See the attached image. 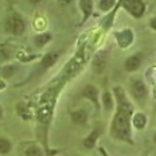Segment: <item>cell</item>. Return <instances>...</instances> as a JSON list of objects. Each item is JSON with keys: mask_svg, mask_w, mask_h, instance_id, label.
I'll use <instances>...</instances> for the list:
<instances>
[{"mask_svg": "<svg viewBox=\"0 0 156 156\" xmlns=\"http://www.w3.org/2000/svg\"><path fill=\"white\" fill-rule=\"evenodd\" d=\"M113 131H115L116 136L121 139H128L129 135V126H128V116L124 109L120 110V113L117 115L115 124H113Z\"/></svg>", "mask_w": 156, "mask_h": 156, "instance_id": "1", "label": "cell"}, {"mask_svg": "<svg viewBox=\"0 0 156 156\" xmlns=\"http://www.w3.org/2000/svg\"><path fill=\"white\" fill-rule=\"evenodd\" d=\"M24 28H26V24L20 16L12 15L11 18L8 19V22H7V31L8 32L15 34V35H20L24 32Z\"/></svg>", "mask_w": 156, "mask_h": 156, "instance_id": "2", "label": "cell"}, {"mask_svg": "<svg viewBox=\"0 0 156 156\" xmlns=\"http://www.w3.org/2000/svg\"><path fill=\"white\" fill-rule=\"evenodd\" d=\"M125 8L133 16H137V18L141 16L143 12H144V4H143V2H140V0H126Z\"/></svg>", "mask_w": 156, "mask_h": 156, "instance_id": "3", "label": "cell"}, {"mask_svg": "<svg viewBox=\"0 0 156 156\" xmlns=\"http://www.w3.org/2000/svg\"><path fill=\"white\" fill-rule=\"evenodd\" d=\"M132 92L135 94L136 98H139V100H143L147 97V87H145L144 82H141V81H135L133 82Z\"/></svg>", "mask_w": 156, "mask_h": 156, "instance_id": "4", "label": "cell"}, {"mask_svg": "<svg viewBox=\"0 0 156 156\" xmlns=\"http://www.w3.org/2000/svg\"><path fill=\"white\" fill-rule=\"evenodd\" d=\"M116 37H117V41H119V44L121 47H126L128 44H131V42L133 39V35L129 30H124L121 32H117Z\"/></svg>", "mask_w": 156, "mask_h": 156, "instance_id": "5", "label": "cell"}, {"mask_svg": "<svg viewBox=\"0 0 156 156\" xmlns=\"http://www.w3.org/2000/svg\"><path fill=\"white\" fill-rule=\"evenodd\" d=\"M140 65H141V59L137 57V55H133V57H131V58H128V59H126L125 69L128 71H136L139 67H140Z\"/></svg>", "mask_w": 156, "mask_h": 156, "instance_id": "6", "label": "cell"}, {"mask_svg": "<svg viewBox=\"0 0 156 156\" xmlns=\"http://www.w3.org/2000/svg\"><path fill=\"white\" fill-rule=\"evenodd\" d=\"M80 7L83 12V20H86V19L90 16V14H92V11H93V2L92 0H81Z\"/></svg>", "mask_w": 156, "mask_h": 156, "instance_id": "7", "label": "cell"}, {"mask_svg": "<svg viewBox=\"0 0 156 156\" xmlns=\"http://www.w3.org/2000/svg\"><path fill=\"white\" fill-rule=\"evenodd\" d=\"M58 59V54L57 53H50L47 55H44V58L42 59V67H44V69H47V67H51L53 65L57 62Z\"/></svg>", "mask_w": 156, "mask_h": 156, "instance_id": "8", "label": "cell"}, {"mask_svg": "<svg viewBox=\"0 0 156 156\" xmlns=\"http://www.w3.org/2000/svg\"><path fill=\"white\" fill-rule=\"evenodd\" d=\"M82 94L86 97V98L92 100L94 104H97V96H98V92H97V89L94 86H92V85L86 86L85 89H83V93Z\"/></svg>", "mask_w": 156, "mask_h": 156, "instance_id": "9", "label": "cell"}, {"mask_svg": "<svg viewBox=\"0 0 156 156\" xmlns=\"http://www.w3.org/2000/svg\"><path fill=\"white\" fill-rule=\"evenodd\" d=\"M71 120H73V122H76V124H83L87 120V115L85 110H76V112L71 115Z\"/></svg>", "mask_w": 156, "mask_h": 156, "instance_id": "10", "label": "cell"}, {"mask_svg": "<svg viewBox=\"0 0 156 156\" xmlns=\"http://www.w3.org/2000/svg\"><path fill=\"white\" fill-rule=\"evenodd\" d=\"M104 67H105V54L100 53L96 57V59H94V69H96V71L101 73L104 70Z\"/></svg>", "mask_w": 156, "mask_h": 156, "instance_id": "11", "label": "cell"}, {"mask_svg": "<svg viewBox=\"0 0 156 156\" xmlns=\"http://www.w3.org/2000/svg\"><path fill=\"white\" fill-rule=\"evenodd\" d=\"M145 122H147V119H145V116L141 115V113H137V115L133 116V125H135L137 129L144 128Z\"/></svg>", "mask_w": 156, "mask_h": 156, "instance_id": "12", "label": "cell"}, {"mask_svg": "<svg viewBox=\"0 0 156 156\" xmlns=\"http://www.w3.org/2000/svg\"><path fill=\"white\" fill-rule=\"evenodd\" d=\"M50 39H51V35L48 34V32H46V34H39L38 37L35 38V44L39 47H42V46H44Z\"/></svg>", "mask_w": 156, "mask_h": 156, "instance_id": "13", "label": "cell"}, {"mask_svg": "<svg viewBox=\"0 0 156 156\" xmlns=\"http://www.w3.org/2000/svg\"><path fill=\"white\" fill-rule=\"evenodd\" d=\"M97 137H98V131H94V132L92 133V135L89 136V137L85 139V141H83L85 147H86V148H92V147H94V144H96Z\"/></svg>", "mask_w": 156, "mask_h": 156, "instance_id": "14", "label": "cell"}, {"mask_svg": "<svg viewBox=\"0 0 156 156\" xmlns=\"http://www.w3.org/2000/svg\"><path fill=\"white\" fill-rule=\"evenodd\" d=\"M11 149V144L5 139H0V154H8Z\"/></svg>", "mask_w": 156, "mask_h": 156, "instance_id": "15", "label": "cell"}, {"mask_svg": "<svg viewBox=\"0 0 156 156\" xmlns=\"http://www.w3.org/2000/svg\"><path fill=\"white\" fill-rule=\"evenodd\" d=\"M15 71H16V67L14 65H8V66H4V69H3L2 73H3V77L8 78V77H11Z\"/></svg>", "mask_w": 156, "mask_h": 156, "instance_id": "16", "label": "cell"}, {"mask_svg": "<svg viewBox=\"0 0 156 156\" xmlns=\"http://www.w3.org/2000/svg\"><path fill=\"white\" fill-rule=\"evenodd\" d=\"M104 105H105V108L106 109H112V106H113V100H112V94L110 93H105L104 94Z\"/></svg>", "mask_w": 156, "mask_h": 156, "instance_id": "17", "label": "cell"}, {"mask_svg": "<svg viewBox=\"0 0 156 156\" xmlns=\"http://www.w3.org/2000/svg\"><path fill=\"white\" fill-rule=\"evenodd\" d=\"M113 4H115V0H101L100 2V8L102 11H108L113 7Z\"/></svg>", "mask_w": 156, "mask_h": 156, "instance_id": "18", "label": "cell"}, {"mask_svg": "<svg viewBox=\"0 0 156 156\" xmlns=\"http://www.w3.org/2000/svg\"><path fill=\"white\" fill-rule=\"evenodd\" d=\"M26 156H42V151L38 147H30L26 151Z\"/></svg>", "mask_w": 156, "mask_h": 156, "instance_id": "19", "label": "cell"}, {"mask_svg": "<svg viewBox=\"0 0 156 156\" xmlns=\"http://www.w3.org/2000/svg\"><path fill=\"white\" fill-rule=\"evenodd\" d=\"M9 55H8V51L7 50H0V58L2 59H5V58H8Z\"/></svg>", "mask_w": 156, "mask_h": 156, "instance_id": "20", "label": "cell"}, {"mask_svg": "<svg viewBox=\"0 0 156 156\" xmlns=\"http://www.w3.org/2000/svg\"><path fill=\"white\" fill-rule=\"evenodd\" d=\"M151 27H152V28H155V30H156V18H155V19H152V20H151Z\"/></svg>", "mask_w": 156, "mask_h": 156, "instance_id": "21", "label": "cell"}, {"mask_svg": "<svg viewBox=\"0 0 156 156\" xmlns=\"http://www.w3.org/2000/svg\"><path fill=\"white\" fill-rule=\"evenodd\" d=\"M71 0H61V3H70Z\"/></svg>", "mask_w": 156, "mask_h": 156, "instance_id": "22", "label": "cell"}, {"mask_svg": "<svg viewBox=\"0 0 156 156\" xmlns=\"http://www.w3.org/2000/svg\"><path fill=\"white\" fill-rule=\"evenodd\" d=\"M30 2H31V3H39L41 0H30Z\"/></svg>", "mask_w": 156, "mask_h": 156, "instance_id": "23", "label": "cell"}, {"mask_svg": "<svg viewBox=\"0 0 156 156\" xmlns=\"http://www.w3.org/2000/svg\"><path fill=\"white\" fill-rule=\"evenodd\" d=\"M2 87H4V82H0V89H2Z\"/></svg>", "mask_w": 156, "mask_h": 156, "instance_id": "24", "label": "cell"}, {"mask_svg": "<svg viewBox=\"0 0 156 156\" xmlns=\"http://www.w3.org/2000/svg\"><path fill=\"white\" fill-rule=\"evenodd\" d=\"M2 115H3V110H2V106H0V117H2Z\"/></svg>", "mask_w": 156, "mask_h": 156, "instance_id": "25", "label": "cell"}, {"mask_svg": "<svg viewBox=\"0 0 156 156\" xmlns=\"http://www.w3.org/2000/svg\"><path fill=\"white\" fill-rule=\"evenodd\" d=\"M155 141H156V135H155Z\"/></svg>", "mask_w": 156, "mask_h": 156, "instance_id": "26", "label": "cell"}]
</instances>
